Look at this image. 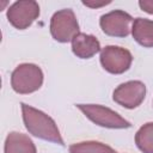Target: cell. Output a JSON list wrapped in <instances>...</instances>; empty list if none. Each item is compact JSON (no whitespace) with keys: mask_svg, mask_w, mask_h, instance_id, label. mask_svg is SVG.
Listing matches in <instances>:
<instances>
[{"mask_svg":"<svg viewBox=\"0 0 153 153\" xmlns=\"http://www.w3.org/2000/svg\"><path fill=\"white\" fill-rule=\"evenodd\" d=\"M22 114L25 128L31 135L60 146L65 145L60 130L50 116L25 103H22Z\"/></svg>","mask_w":153,"mask_h":153,"instance_id":"obj_1","label":"cell"},{"mask_svg":"<svg viewBox=\"0 0 153 153\" xmlns=\"http://www.w3.org/2000/svg\"><path fill=\"white\" fill-rule=\"evenodd\" d=\"M43 79V72L37 65L22 63L11 74V86L19 94H29L41 88Z\"/></svg>","mask_w":153,"mask_h":153,"instance_id":"obj_2","label":"cell"},{"mask_svg":"<svg viewBox=\"0 0 153 153\" xmlns=\"http://www.w3.org/2000/svg\"><path fill=\"white\" fill-rule=\"evenodd\" d=\"M76 108L97 126L110 129H126L131 127L129 121L110 108L99 104H76Z\"/></svg>","mask_w":153,"mask_h":153,"instance_id":"obj_3","label":"cell"},{"mask_svg":"<svg viewBox=\"0 0 153 153\" xmlns=\"http://www.w3.org/2000/svg\"><path fill=\"white\" fill-rule=\"evenodd\" d=\"M50 33L60 43L72 42L79 33V24L75 13L71 8L55 12L50 19Z\"/></svg>","mask_w":153,"mask_h":153,"instance_id":"obj_4","label":"cell"},{"mask_svg":"<svg viewBox=\"0 0 153 153\" xmlns=\"http://www.w3.org/2000/svg\"><path fill=\"white\" fill-rule=\"evenodd\" d=\"M38 17L39 5L33 0H19L7 8V19L18 30L27 29Z\"/></svg>","mask_w":153,"mask_h":153,"instance_id":"obj_5","label":"cell"},{"mask_svg":"<svg viewBox=\"0 0 153 153\" xmlns=\"http://www.w3.org/2000/svg\"><path fill=\"white\" fill-rule=\"evenodd\" d=\"M100 65L111 74H122L127 72L133 62L131 53L122 47L106 45L100 51Z\"/></svg>","mask_w":153,"mask_h":153,"instance_id":"obj_6","label":"cell"},{"mask_svg":"<svg viewBox=\"0 0 153 153\" xmlns=\"http://www.w3.org/2000/svg\"><path fill=\"white\" fill-rule=\"evenodd\" d=\"M146 97V85L140 80H130L118 85L112 93V99L126 109L137 108Z\"/></svg>","mask_w":153,"mask_h":153,"instance_id":"obj_7","label":"cell"},{"mask_svg":"<svg viewBox=\"0 0 153 153\" xmlns=\"http://www.w3.org/2000/svg\"><path fill=\"white\" fill-rule=\"evenodd\" d=\"M134 19L133 17L122 11V10H115L109 13H105L99 19V25L103 32L111 37H127L131 27Z\"/></svg>","mask_w":153,"mask_h":153,"instance_id":"obj_8","label":"cell"},{"mask_svg":"<svg viewBox=\"0 0 153 153\" xmlns=\"http://www.w3.org/2000/svg\"><path fill=\"white\" fill-rule=\"evenodd\" d=\"M72 51L80 59H91L100 51V43L93 35L79 32L72 41Z\"/></svg>","mask_w":153,"mask_h":153,"instance_id":"obj_9","label":"cell"},{"mask_svg":"<svg viewBox=\"0 0 153 153\" xmlns=\"http://www.w3.org/2000/svg\"><path fill=\"white\" fill-rule=\"evenodd\" d=\"M5 153H37L36 146L32 140L18 131H11L5 140L4 146Z\"/></svg>","mask_w":153,"mask_h":153,"instance_id":"obj_10","label":"cell"},{"mask_svg":"<svg viewBox=\"0 0 153 153\" xmlns=\"http://www.w3.org/2000/svg\"><path fill=\"white\" fill-rule=\"evenodd\" d=\"M133 38L145 48H153V20L136 18L131 26Z\"/></svg>","mask_w":153,"mask_h":153,"instance_id":"obj_11","label":"cell"},{"mask_svg":"<svg viewBox=\"0 0 153 153\" xmlns=\"http://www.w3.org/2000/svg\"><path fill=\"white\" fill-rule=\"evenodd\" d=\"M69 153H117L112 147L99 141H81L69 146Z\"/></svg>","mask_w":153,"mask_h":153,"instance_id":"obj_12","label":"cell"},{"mask_svg":"<svg viewBox=\"0 0 153 153\" xmlns=\"http://www.w3.org/2000/svg\"><path fill=\"white\" fill-rule=\"evenodd\" d=\"M135 143L142 153H153V122L143 124L136 131Z\"/></svg>","mask_w":153,"mask_h":153,"instance_id":"obj_13","label":"cell"},{"mask_svg":"<svg viewBox=\"0 0 153 153\" xmlns=\"http://www.w3.org/2000/svg\"><path fill=\"white\" fill-rule=\"evenodd\" d=\"M139 6L142 11H145L149 14H153V0H140Z\"/></svg>","mask_w":153,"mask_h":153,"instance_id":"obj_14","label":"cell"},{"mask_svg":"<svg viewBox=\"0 0 153 153\" xmlns=\"http://www.w3.org/2000/svg\"><path fill=\"white\" fill-rule=\"evenodd\" d=\"M85 6H88V7H100V6H105V5H109L110 4V1L109 2H100V4H92V2H86V1H84L82 2Z\"/></svg>","mask_w":153,"mask_h":153,"instance_id":"obj_15","label":"cell"}]
</instances>
